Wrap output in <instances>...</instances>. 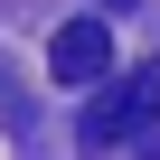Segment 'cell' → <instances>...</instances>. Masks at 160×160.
<instances>
[{
	"label": "cell",
	"mask_w": 160,
	"mask_h": 160,
	"mask_svg": "<svg viewBox=\"0 0 160 160\" xmlns=\"http://www.w3.org/2000/svg\"><path fill=\"white\" fill-rule=\"evenodd\" d=\"M141 122H160V57L151 66H132L122 85H94V104H85V141H132Z\"/></svg>",
	"instance_id": "6da1fadb"
},
{
	"label": "cell",
	"mask_w": 160,
	"mask_h": 160,
	"mask_svg": "<svg viewBox=\"0 0 160 160\" xmlns=\"http://www.w3.org/2000/svg\"><path fill=\"white\" fill-rule=\"evenodd\" d=\"M47 75H57L66 94H75V85L94 94L104 75H113V28H104V19H66V28L47 38Z\"/></svg>",
	"instance_id": "7a4b0ae2"
},
{
	"label": "cell",
	"mask_w": 160,
	"mask_h": 160,
	"mask_svg": "<svg viewBox=\"0 0 160 160\" xmlns=\"http://www.w3.org/2000/svg\"><path fill=\"white\" fill-rule=\"evenodd\" d=\"M19 132H28V94L10 85V66H0V141H19Z\"/></svg>",
	"instance_id": "3957f363"
}]
</instances>
